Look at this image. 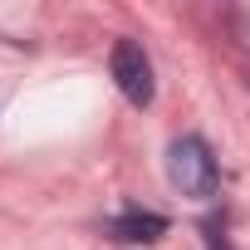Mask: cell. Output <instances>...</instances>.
<instances>
[{
    "mask_svg": "<svg viewBox=\"0 0 250 250\" xmlns=\"http://www.w3.org/2000/svg\"><path fill=\"white\" fill-rule=\"evenodd\" d=\"M167 177H172V187H177L182 196H191V201H211V196L221 191V167H216L211 147H206L196 133H187V138H177V143L167 147Z\"/></svg>",
    "mask_w": 250,
    "mask_h": 250,
    "instance_id": "cell-1",
    "label": "cell"
},
{
    "mask_svg": "<svg viewBox=\"0 0 250 250\" xmlns=\"http://www.w3.org/2000/svg\"><path fill=\"white\" fill-rule=\"evenodd\" d=\"M113 83L123 88V98H128L133 108H147L152 103V64H147V54H143V44H133V40H118L113 44Z\"/></svg>",
    "mask_w": 250,
    "mask_h": 250,
    "instance_id": "cell-2",
    "label": "cell"
},
{
    "mask_svg": "<svg viewBox=\"0 0 250 250\" xmlns=\"http://www.w3.org/2000/svg\"><path fill=\"white\" fill-rule=\"evenodd\" d=\"M103 230H108L113 240H123V245H152V240L167 235V216H157V211H123V216H113Z\"/></svg>",
    "mask_w": 250,
    "mask_h": 250,
    "instance_id": "cell-3",
    "label": "cell"
},
{
    "mask_svg": "<svg viewBox=\"0 0 250 250\" xmlns=\"http://www.w3.org/2000/svg\"><path fill=\"white\" fill-rule=\"evenodd\" d=\"M206 250H230V240H226L216 226H206Z\"/></svg>",
    "mask_w": 250,
    "mask_h": 250,
    "instance_id": "cell-4",
    "label": "cell"
}]
</instances>
